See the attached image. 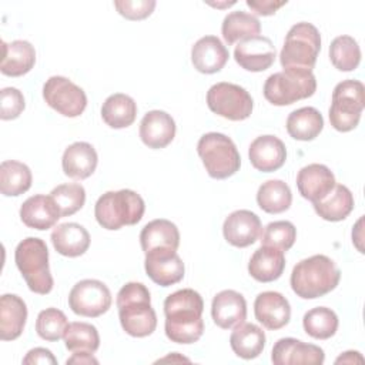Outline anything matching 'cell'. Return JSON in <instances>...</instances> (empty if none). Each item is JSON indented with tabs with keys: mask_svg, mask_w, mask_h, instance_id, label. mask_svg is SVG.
Listing matches in <instances>:
<instances>
[{
	"mask_svg": "<svg viewBox=\"0 0 365 365\" xmlns=\"http://www.w3.org/2000/svg\"><path fill=\"white\" fill-rule=\"evenodd\" d=\"M145 211L144 200L133 190L104 192L94 205L97 222L106 230H120L140 222Z\"/></svg>",
	"mask_w": 365,
	"mask_h": 365,
	"instance_id": "4",
	"label": "cell"
},
{
	"mask_svg": "<svg viewBox=\"0 0 365 365\" xmlns=\"http://www.w3.org/2000/svg\"><path fill=\"white\" fill-rule=\"evenodd\" d=\"M66 348L70 352L94 354L100 346V335L94 325L88 322H71L63 335Z\"/></svg>",
	"mask_w": 365,
	"mask_h": 365,
	"instance_id": "37",
	"label": "cell"
},
{
	"mask_svg": "<svg viewBox=\"0 0 365 365\" xmlns=\"http://www.w3.org/2000/svg\"><path fill=\"white\" fill-rule=\"evenodd\" d=\"M30 168L16 160H6L0 164V191L6 197H17L31 187Z\"/></svg>",
	"mask_w": 365,
	"mask_h": 365,
	"instance_id": "34",
	"label": "cell"
},
{
	"mask_svg": "<svg viewBox=\"0 0 365 365\" xmlns=\"http://www.w3.org/2000/svg\"><path fill=\"white\" fill-rule=\"evenodd\" d=\"M277 57L275 46L265 36H254L241 40L234 50V58L247 71L258 73L269 68Z\"/></svg>",
	"mask_w": 365,
	"mask_h": 365,
	"instance_id": "13",
	"label": "cell"
},
{
	"mask_svg": "<svg viewBox=\"0 0 365 365\" xmlns=\"http://www.w3.org/2000/svg\"><path fill=\"white\" fill-rule=\"evenodd\" d=\"M36 63V50L31 43L26 40H14L11 43L3 41V57L0 70L4 76L20 77L27 74Z\"/></svg>",
	"mask_w": 365,
	"mask_h": 365,
	"instance_id": "28",
	"label": "cell"
},
{
	"mask_svg": "<svg viewBox=\"0 0 365 365\" xmlns=\"http://www.w3.org/2000/svg\"><path fill=\"white\" fill-rule=\"evenodd\" d=\"M207 106L220 117L242 121L251 115L254 101L244 87L221 81L211 86L207 91Z\"/></svg>",
	"mask_w": 365,
	"mask_h": 365,
	"instance_id": "10",
	"label": "cell"
},
{
	"mask_svg": "<svg viewBox=\"0 0 365 365\" xmlns=\"http://www.w3.org/2000/svg\"><path fill=\"white\" fill-rule=\"evenodd\" d=\"M254 314L258 322L267 329L277 331L284 328L291 319V307L288 299L275 291H265L257 295Z\"/></svg>",
	"mask_w": 365,
	"mask_h": 365,
	"instance_id": "18",
	"label": "cell"
},
{
	"mask_svg": "<svg viewBox=\"0 0 365 365\" xmlns=\"http://www.w3.org/2000/svg\"><path fill=\"white\" fill-rule=\"evenodd\" d=\"M341 279L335 262L322 254L297 262L291 272V288L304 299H314L334 291Z\"/></svg>",
	"mask_w": 365,
	"mask_h": 365,
	"instance_id": "3",
	"label": "cell"
},
{
	"mask_svg": "<svg viewBox=\"0 0 365 365\" xmlns=\"http://www.w3.org/2000/svg\"><path fill=\"white\" fill-rule=\"evenodd\" d=\"M144 268L153 282L170 287L184 278V262L174 250H154L145 254Z\"/></svg>",
	"mask_w": 365,
	"mask_h": 365,
	"instance_id": "14",
	"label": "cell"
},
{
	"mask_svg": "<svg viewBox=\"0 0 365 365\" xmlns=\"http://www.w3.org/2000/svg\"><path fill=\"white\" fill-rule=\"evenodd\" d=\"M204 301L201 295L184 288L170 294L164 301L165 335L175 344H194L204 332Z\"/></svg>",
	"mask_w": 365,
	"mask_h": 365,
	"instance_id": "1",
	"label": "cell"
},
{
	"mask_svg": "<svg viewBox=\"0 0 365 365\" xmlns=\"http://www.w3.org/2000/svg\"><path fill=\"white\" fill-rule=\"evenodd\" d=\"M117 308L121 328L131 336L151 335L157 328V315L151 307L148 288L141 282H127L117 294Z\"/></svg>",
	"mask_w": 365,
	"mask_h": 365,
	"instance_id": "2",
	"label": "cell"
},
{
	"mask_svg": "<svg viewBox=\"0 0 365 365\" xmlns=\"http://www.w3.org/2000/svg\"><path fill=\"white\" fill-rule=\"evenodd\" d=\"M261 31V23L259 20L245 11H231L228 13L221 26V33L228 46L241 41L247 37L259 36Z\"/></svg>",
	"mask_w": 365,
	"mask_h": 365,
	"instance_id": "35",
	"label": "cell"
},
{
	"mask_svg": "<svg viewBox=\"0 0 365 365\" xmlns=\"http://www.w3.org/2000/svg\"><path fill=\"white\" fill-rule=\"evenodd\" d=\"M315 212L325 221H342L354 210V195L348 187L342 184H335L331 192L312 204Z\"/></svg>",
	"mask_w": 365,
	"mask_h": 365,
	"instance_id": "30",
	"label": "cell"
},
{
	"mask_svg": "<svg viewBox=\"0 0 365 365\" xmlns=\"http://www.w3.org/2000/svg\"><path fill=\"white\" fill-rule=\"evenodd\" d=\"M248 157L255 170L272 173L285 164L287 148L285 144L275 135H259L251 143Z\"/></svg>",
	"mask_w": 365,
	"mask_h": 365,
	"instance_id": "19",
	"label": "cell"
},
{
	"mask_svg": "<svg viewBox=\"0 0 365 365\" xmlns=\"http://www.w3.org/2000/svg\"><path fill=\"white\" fill-rule=\"evenodd\" d=\"M230 345L237 356L254 359L265 346V334L258 325L242 322L231 332Z\"/></svg>",
	"mask_w": 365,
	"mask_h": 365,
	"instance_id": "32",
	"label": "cell"
},
{
	"mask_svg": "<svg viewBox=\"0 0 365 365\" xmlns=\"http://www.w3.org/2000/svg\"><path fill=\"white\" fill-rule=\"evenodd\" d=\"M111 292L98 279H81L68 294L71 311L81 317L96 318L106 314L111 307Z\"/></svg>",
	"mask_w": 365,
	"mask_h": 365,
	"instance_id": "12",
	"label": "cell"
},
{
	"mask_svg": "<svg viewBox=\"0 0 365 365\" xmlns=\"http://www.w3.org/2000/svg\"><path fill=\"white\" fill-rule=\"evenodd\" d=\"M339 362H346V364L364 362V358H362L361 354L356 352V351H346V352H344L341 356H338V358L335 359V364H339Z\"/></svg>",
	"mask_w": 365,
	"mask_h": 365,
	"instance_id": "48",
	"label": "cell"
},
{
	"mask_svg": "<svg viewBox=\"0 0 365 365\" xmlns=\"http://www.w3.org/2000/svg\"><path fill=\"white\" fill-rule=\"evenodd\" d=\"M329 58L339 71H352L361 61V48L351 36H338L331 41Z\"/></svg>",
	"mask_w": 365,
	"mask_h": 365,
	"instance_id": "39",
	"label": "cell"
},
{
	"mask_svg": "<svg viewBox=\"0 0 365 365\" xmlns=\"http://www.w3.org/2000/svg\"><path fill=\"white\" fill-rule=\"evenodd\" d=\"M211 315L217 327L231 329L247 318V301L242 294L234 289H224L212 298Z\"/></svg>",
	"mask_w": 365,
	"mask_h": 365,
	"instance_id": "20",
	"label": "cell"
},
{
	"mask_svg": "<svg viewBox=\"0 0 365 365\" xmlns=\"http://www.w3.org/2000/svg\"><path fill=\"white\" fill-rule=\"evenodd\" d=\"M27 319L26 302L16 294H4L0 298V338L13 341L24 329Z\"/></svg>",
	"mask_w": 365,
	"mask_h": 365,
	"instance_id": "26",
	"label": "cell"
},
{
	"mask_svg": "<svg viewBox=\"0 0 365 365\" xmlns=\"http://www.w3.org/2000/svg\"><path fill=\"white\" fill-rule=\"evenodd\" d=\"M259 208L268 214H279L287 211L292 202V194L282 180H268L262 182L257 192Z\"/></svg>",
	"mask_w": 365,
	"mask_h": 365,
	"instance_id": "36",
	"label": "cell"
},
{
	"mask_svg": "<svg viewBox=\"0 0 365 365\" xmlns=\"http://www.w3.org/2000/svg\"><path fill=\"white\" fill-rule=\"evenodd\" d=\"M285 268L284 251L261 245L248 262L250 275L258 282H272L278 279Z\"/></svg>",
	"mask_w": 365,
	"mask_h": 365,
	"instance_id": "29",
	"label": "cell"
},
{
	"mask_svg": "<svg viewBox=\"0 0 365 365\" xmlns=\"http://www.w3.org/2000/svg\"><path fill=\"white\" fill-rule=\"evenodd\" d=\"M68 325L67 317L57 308H46L40 311L36 319V331L40 338L54 342L58 341Z\"/></svg>",
	"mask_w": 365,
	"mask_h": 365,
	"instance_id": "41",
	"label": "cell"
},
{
	"mask_svg": "<svg viewBox=\"0 0 365 365\" xmlns=\"http://www.w3.org/2000/svg\"><path fill=\"white\" fill-rule=\"evenodd\" d=\"M98 157L94 147L86 141H77L68 145L61 158V167L67 177L74 180L88 178L97 167Z\"/></svg>",
	"mask_w": 365,
	"mask_h": 365,
	"instance_id": "24",
	"label": "cell"
},
{
	"mask_svg": "<svg viewBox=\"0 0 365 365\" xmlns=\"http://www.w3.org/2000/svg\"><path fill=\"white\" fill-rule=\"evenodd\" d=\"M140 244L144 254L154 250L177 251L180 245V231L177 225L168 220H153L141 230Z\"/></svg>",
	"mask_w": 365,
	"mask_h": 365,
	"instance_id": "25",
	"label": "cell"
},
{
	"mask_svg": "<svg viewBox=\"0 0 365 365\" xmlns=\"http://www.w3.org/2000/svg\"><path fill=\"white\" fill-rule=\"evenodd\" d=\"M20 218L29 228L44 231L51 228L60 218V211L50 195L29 197L20 207Z\"/></svg>",
	"mask_w": 365,
	"mask_h": 365,
	"instance_id": "23",
	"label": "cell"
},
{
	"mask_svg": "<svg viewBox=\"0 0 365 365\" xmlns=\"http://www.w3.org/2000/svg\"><path fill=\"white\" fill-rule=\"evenodd\" d=\"M230 53L217 36H204L191 48V61L202 74L218 73L228 61Z\"/></svg>",
	"mask_w": 365,
	"mask_h": 365,
	"instance_id": "21",
	"label": "cell"
},
{
	"mask_svg": "<svg viewBox=\"0 0 365 365\" xmlns=\"http://www.w3.org/2000/svg\"><path fill=\"white\" fill-rule=\"evenodd\" d=\"M175 137L173 117L161 110L148 111L140 123V138L148 148H164Z\"/></svg>",
	"mask_w": 365,
	"mask_h": 365,
	"instance_id": "22",
	"label": "cell"
},
{
	"mask_svg": "<svg viewBox=\"0 0 365 365\" xmlns=\"http://www.w3.org/2000/svg\"><path fill=\"white\" fill-rule=\"evenodd\" d=\"M66 364H81V365H90V364H98V361L93 356V354L88 352H73V355L66 361Z\"/></svg>",
	"mask_w": 365,
	"mask_h": 365,
	"instance_id": "47",
	"label": "cell"
},
{
	"mask_svg": "<svg viewBox=\"0 0 365 365\" xmlns=\"http://www.w3.org/2000/svg\"><path fill=\"white\" fill-rule=\"evenodd\" d=\"M321 50V34L318 29L307 21L294 24L287 33L279 61L284 68L311 70Z\"/></svg>",
	"mask_w": 365,
	"mask_h": 365,
	"instance_id": "6",
	"label": "cell"
},
{
	"mask_svg": "<svg viewBox=\"0 0 365 365\" xmlns=\"http://www.w3.org/2000/svg\"><path fill=\"white\" fill-rule=\"evenodd\" d=\"M44 101L64 117H78L87 107V96L81 87L63 76L50 77L43 86Z\"/></svg>",
	"mask_w": 365,
	"mask_h": 365,
	"instance_id": "11",
	"label": "cell"
},
{
	"mask_svg": "<svg viewBox=\"0 0 365 365\" xmlns=\"http://www.w3.org/2000/svg\"><path fill=\"white\" fill-rule=\"evenodd\" d=\"M305 332L315 339H328L338 329L336 314L327 307H317L305 312L302 318Z\"/></svg>",
	"mask_w": 365,
	"mask_h": 365,
	"instance_id": "38",
	"label": "cell"
},
{
	"mask_svg": "<svg viewBox=\"0 0 365 365\" xmlns=\"http://www.w3.org/2000/svg\"><path fill=\"white\" fill-rule=\"evenodd\" d=\"M287 1H272V0H247V6L259 16H271L279 7L285 6Z\"/></svg>",
	"mask_w": 365,
	"mask_h": 365,
	"instance_id": "46",
	"label": "cell"
},
{
	"mask_svg": "<svg viewBox=\"0 0 365 365\" xmlns=\"http://www.w3.org/2000/svg\"><path fill=\"white\" fill-rule=\"evenodd\" d=\"M197 153L202 160L205 171L215 180L234 175L241 165L240 153L234 141L221 133H207L197 144Z\"/></svg>",
	"mask_w": 365,
	"mask_h": 365,
	"instance_id": "8",
	"label": "cell"
},
{
	"mask_svg": "<svg viewBox=\"0 0 365 365\" xmlns=\"http://www.w3.org/2000/svg\"><path fill=\"white\" fill-rule=\"evenodd\" d=\"M50 197L56 202L60 215L67 217L76 214L86 202V190L78 182L60 184L51 190Z\"/></svg>",
	"mask_w": 365,
	"mask_h": 365,
	"instance_id": "40",
	"label": "cell"
},
{
	"mask_svg": "<svg viewBox=\"0 0 365 365\" xmlns=\"http://www.w3.org/2000/svg\"><path fill=\"white\" fill-rule=\"evenodd\" d=\"M259 235L262 245L288 251L297 240V228L289 221H274L269 222Z\"/></svg>",
	"mask_w": 365,
	"mask_h": 365,
	"instance_id": "42",
	"label": "cell"
},
{
	"mask_svg": "<svg viewBox=\"0 0 365 365\" xmlns=\"http://www.w3.org/2000/svg\"><path fill=\"white\" fill-rule=\"evenodd\" d=\"M14 261L30 291L46 295L53 289L48 250L41 238L27 237L20 241L14 251Z\"/></svg>",
	"mask_w": 365,
	"mask_h": 365,
	"instance_id": "5",
	"label": "cell"
},
{
	"mask_svg": "<svg viewBox=\"0 0 365 365\" xmlns=\"http://www.w3.org/2000/svg\"><path fill=\"white\" fill-rule=\"evenodd\" d=\"M24 365H36V364H57V359L51 354L50 349L46 348H33L23 358Z\"/></svg>",
	"mask_w": 365,
	"mask_h": 365,
	"instance_id": "45",
	"label": "cell"
},
{
	"mask_svg": "<svg viewBox=\"0 0 365 365\" xmlns=\"http://www.w3.org/2000/svg\"><path fill=\"white\" fill-rule=\"evenodd\" d=\"M317 80L311 70L284 68L271 74L264 84V97L274 106H289L314 96Z\"/></svg>",
	"mask_w": 365,
	"mask_h": 365,
	"instance_id": "7",
	"label": "cell"
},
{
	"mask_svg": "<svg viewBox=\"0 0 365 365\" xmlns=\"http://www.w3.org/2000/svg\"><path fill=\"white\" fill-rule=\"evenodd\" d=\"M324 128V118L315 107H301L294 110L287 118V131L294 140L311 141Z\"/></svg>",
	"mask_w": 365,
	"mask_h": 365,
	"instance_id": "33",
	"label": "cell"
},
{
	"mask_svg": "<svg viewBox=\"0 0 365 365\" xmlns=\"http://www.w3.org/2000/svg\"><path fill=\"white\" fill-rule=\"evenodd\" d=\"M154 0H115L117 11L128 20H143L148 17L155 9Z\"/></svg>",
	"mask_w": 365,
	"mask_h": 365,
	"instance_id": "44",
	"label": "cell"
},
{
	"mask_svg": "<svg viewBox=\"0 0 365 365\" xmlns=\"http://www.w3.org/2000/svg\"><path fill=\"white\" fill-rule=\"evenodd\" d=\"M324 359L322 348L295 338L278 339L271 352V361L275 365H321Z\"/></svg>",
	"mask_w": 365,
	"mask_h": 365,
	"instance_id": "15",
	"label": "cell"
},
{
	"mask_svg": "<svg viewBox=\"0 0 365 365\" xmlns=\"http://www.w3.org/2000/svg\"><path fill=\"white\" fill-rule=\"evenodd\" d=\"M222 234L227 242L234 247L252 245L261 234L259 217L250 210H237L225 218Z\"/></svg>",
	"mask_w": 365,
	"mask_h": 365,
	"instance_id": "16",
	"label": "cell"
},
{
	"mask_svg": "<svg viewBox=\"0 0 365 365\" xmlns=\"http://www.w3.org/2000/svg\"><path fill=\"white\" fill-rule=\"evenodd\" d=\"M137 104L123 93L111 94L101 106V118L111 128H125L135 121Z\"/></svg>",
	"mask_w": 365,
	"mask_h": 365,
	"instance_id": "31",
	"label": "cell"
},
{
	"mask_svg": "<svg viewBox=\"0 0 365 365\" xmlns=\"http://www.w3.org/2000/svg\"><path fill=\"white\" fill-rule=\"evenodd\" d=\"M365 107V87L358 80H344L332 91L329 123L341 133L354 130Z\"/></svg>",
	"mask_w": 365,
	"mask_h": 365,
	"instance_id": "9",
	"label": "cell"
},
{
	"mask_svg": "<svg viewBox=\"0 0 365 365\" xmlns=\"http://www.w3.org/2000/svg\"><path fill=\"white\" fill-rule=\"evenodd\" d=\"M26 107L23 93L16 87H6L0 91V118L14 120Z\"/></svg>",
	"mask_w": 365,
	"mask_h": 365,
	"instance_id": "43",
	"label": "cell"
},
{
	"mask_svg": "<svg viewBox=\"0 0 365 365\" xmlns=\"http://www.w3.org/2000/svg\"><path fill=\"white\" fill-rule=\"evenodd\" d=\"M54 250L64 257H80L90 247L88 231L77 222H64L57 225L51 232Z\"/></svg>",
	"mask_w": 365,
	"mask_h": 365,
	"instance_id": "27",
	"label": "cell"
},
{
	"mask_svg": "<svg viewBox=\"0 0 365 365\" xmlns=\"http://www.w3.org/2000/svg\"><path fill=\"white\" fill-rule=\"evenodd\" d=\"M335 184L334 173L324 164H308L302 167L297 175L299 194L312 204L325 198Z\"/></svg>",
	"mask_w": 365,
	"mask_h": 365,
	"instance_id": "17",
	"label": "cell"
}]
</instances>
